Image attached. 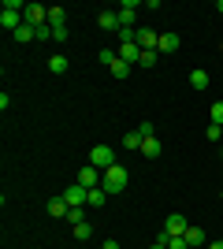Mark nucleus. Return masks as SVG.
I'll list each match as a JSON object with an SVG mask.
<instances>
[{
    "label": "nucleus",
    "mask_w": 223,
    "mask_h": 249,
    "mask_svg": "<svg viewBox=\"0 0 223 249\" xmlns=\"http://www.w3.org/2000/svg\"><path fill=\"white\" fill-rule=\"evenodd\" d=\"M52 41H67V26H52Z\"/></svg>",
    "instance_id": "32"
},
{
    "label": "nucleus",
    "mask_w": 223,
    "mask_h": 249,
    "mask_svg": "<svg viewBox=\"0 0 223 249\" xmlns=\"http://www.w3.org/2000/svg\"><path fill=\"white\" fill-rule=\"evenodd\" d=\"M212 123H216V126H223V101H216V104H212Z\"/></svg>",
    "instance_id": "26"
},
{
    "label": "nucleus",
    "mask_w": 223,
    "mask_h": 249,
    "mask_svg": "<svg viewBox=\"0 0 223 249\" xmlns=\"http://www.w3.org/2000/svg\"><path fill=\"white\" fill-rule=\"evenodd\" d=\"M86 197H89V190H86V186H78V182L64 190V201H67L71 208H82V205H86Z\"/></svg>",
    "instance_id": "7"
},
{
    "label": "nucleus",
    "mask_w": 223,
    "mask_h": 249,
    "mask_svg": "<svg viewBox=\"0 0 223 249\" xmlns=\"http://www.w3.org/2000/svg\"><path fill=\"white\" fill-rule=\"evenodd\" d=\"M149 249H168V246H160V242H153V246H149Z\"/></svg>",
    "instance_id": "36"
},
{
    "label": "nucleus",
    "mask_w": 223,
    "mask_h": 249,
    "mask_svg": "<svg viewBox=\"0 0 223 249\" xmlns=\"http://www.w3.org/2000/svg\"><path fill=\"white\" fill-rule=\"evenodd\" d=\"M104 201H108V190H104V186H97V190H89L86 205H89V208H104Z\"/></svg>",
    "instance_id": "14"
},
{
    "label": "nucleus",
    "mask_w": 223,
    "mask_h": 249,
    "mask_svg": "<svg viewBox=\"0 0 223 249\" xmlns=\"http://www.w3.org/2000/svg\"><path fill=\"white\" fill-rule=\"evenodd\" d=\"M67 212H71V205H67L64 197H49V216H56V219H67Z\"/></svg>",
    "instance_id": "13"
},
{
    "label": "nucleus",
    "mask_w": 223,
    "mask_h": 249,
    "mask_svg": "<svg viewBox=\"0 0 223 249\" xmlns=\"http://www.w3.org/2000/svg\"><path fill=\"white\" fill-rule=\"evenodd\" d=\"M97 22H101V30H108V34H119V30H123L116 11H101V15H97Z\"/></svg>",
    "instance_id": "10"
},
{
    "label": "nucleus",
    "mask_w": 223,
    "mask_h": 249,
    "mask_svg": "<svg viewBox=\"0 0 223 249\" xmlns=\"http://www.w3.org/2000/svg\"><path fill=\"white\" fill-rule=\"evenodd\" d=\"M190 86L193 89H208V71H190Z\"/></svg>",
    "instance_id": "19"
},
{
    "label": "nucleus",
    "mask_w": 223,
    "mask_h": 249,
    "mask_svg": "<svg viewBox=\"0 0 223 249\" xmlns=\"http://www.w3.org/2000/svg\"><path fill=\"white\" fill-rule=\"evenodd\" d=\"M0 26L15 34V30L22 26V11H0Z\"/></svg>",
    "instance_id": "11"
},
{
    "label": "nucleus",
    "mask_w": 223,
    "mask_h": 249,
    "mask_svg": "<svg viewBox=\"0 0 223 249\" xmlns=\"http://www.w3.org/2000/svg\"><path fill=\"white\" fill-rule=\"evenodd\" d=\"M220 52H223V45H220Z\"/></svg>",
    "instance_id": "38"
},
{
    "label": "nucleus",
    "mask_w": 223,
    "mask_h": 249,
    "mask_svg": "<svg viewBox=\"0 0 223 249\" xmlns=\"http://www.w3.org/2000/svg\"><path fill=\"white\" fill-rule=\"evenodd\" d=\"M138 134H141V138H156V126H153V123H149V119H145V123L138 126Z\"/></svg>",
    "instance_id": "28"
},
{
    "label": "nucleus",
    "mask_w": 223,
    "mask_h": 249,
    "mask_svg": "<svg viewBox=\"0 0 223 249\" xmlns=\"http://www.w3.org/2000/svg\"><path fill=\"white\" fill-rule=\"evenodd\" d=\"M138 49H141V52H156V49H160L156 30H138Z\"/></svg>",
    "instance_id": "8"
},
{
    "label": "nucleus",
    "mask_w": 223,
    "mask_h": 249,
    "mask_svg": "<svg viewBox=\"0 0 223 249\" xmlns=\"http://www.w3.org/2000/svg\"><path fill=\"white\" fill-rule=\"evenodd\" d=\"M182 238H186V246H190V249H197V246H205V231L201 227H190Z\"/></svg>",
    "instance_id": "15"
},
{
    "label": "nucleus",
    "mask_w": 223,
    "mask_h": 249,
    "mask_svg": "<svg viewBox=\"0 0 223 249\" xmlns=\"http://www.w3.org/2000/svg\"><path fill=\"white\" fill-rule=\"evenodd\" d=\"M179 45H182V37H179V34H160V49L156 52H179Z\"/></svg>",
    "instance_id": "12"
},
{
    "label": "nucleus",
    "mask_w": 223,
    "mask_h": 249,
    "mask_svg": "<svg viewBox=\"0 0 223 249\" xmlns=\"http://www.w3.org/2000/svg\"><path fill=\"white\" fill-rule=\"evenodd\" d=\"M119 60H123V63H130V67H134V63H138L141 60V49H138V41H130V45H119Z\"/></svg>",
    "instance_id": "9"
},
{
    "label": "nucleus",
    "mask_w": 223,
    "mask_h": 249,
    "mask_svg": "<svg viewBox=\"0 0 223 249\" xmlns=\"http://www.w3.org/2000/svg\"><path fill=\"white\" fill-rule=\"evenodd\" d=\"M205 138H208V142H212V145H216V142H223V126H208V130H205Z\"/></svg>",
    "instance_id": "24"
},
{
    "label": "nucleus",
    "mask_w": 223,
    "mask_h": 249,
    "mask_svg": "<svg viewBox=\"0 0 223 249\" xmlns=\"http://www.w3.org/2000/svg\"><path fill=\"white\" fill-rule=\"evenodd\" d=\"M11 37H15V41H19V45H26V41H34V37H37V30L22 22V26H19V30H15V34H11Z\"/></svg>",
    "instance_id": "16"
},
{
    "label": "nucleus",
    "mask_w": 223,
    "mask_h": 249,
    "mask_svg": "<svg viewBox=\"0 0 223 249\" xmlns=\"http://www.w3.org/2000/svg\"><path fill=\"white\" fill-rule=\"evenodd\" d=\"M67 223H86V212L82 208H71V212H67Z\"/></svg>",
    "instance_id": "27"
},
{
    "label": "nucleus",
    "mask_w": 223,
    "mask_h": 249,
    "mask_svg": "<svg viewBox=\"0 0 223 249\" xmlns=\"http://www.w3.org/2000/svg\"><path fill=\"white\" fill-rule=\"evenodd\" d=\"M108 71H112V78H127V74H130V63L116 60V63H112V67H108Z\"/></svg>",
    "instance_id": "22"
},
{
    "label": "nucleus",
    "mask_w": 223,
    "mask_h": 249,
    "mask_svg": "<svg viewBox=\"0 0 223 249\" xmlns=\"http://www.w3.org/2000/svg\"><path fill=\"white\" fill-rule=\"evenodd\" d=\"M89 164H93L97 171L116 167V164H119V160H116V149H112V145H93V149H89Z\"/></svg>",
    "instance_id": "1"
},
{
    "label": "nucleus",
    "mask_w": 223,
    "mask_h": 249,
    "mask_svg": "<svg viewBox=\"0 0 223 249\" xmlns=\"http://www.w3.org/2000/svg\"><path fill=\"white\" fill-rule=\"evenodd\" d=\"M74 238H78V242L93 238V227H89V219H86V223H74Z\"/></svg>",
    "instance_id": "21"
},
{
    "label": "nucleus",
    "mask_w": 223,
    "mask_h": 249,
    "mask_svg": "<svg viewBox=\"0 0 223 249\" xmlns=\"http://www.w3.org/2000/svg\"><path fill=\"white\" fill-rule=\"evenodd\" d=\"M216 11H220V15H223V0H220V4H216Z\"/></svg>",
    "instance_id": "37"
},
{
    "label": "nucleus",
    "mask_w": 223,
    "mask_h": 249,
    "mask_svg": "<svg viewBox=\"0 0 223 249\" xmlns=\"http://www.w3.org/2000/svg\"><path fill=\"white\" fill-rule=\"evenodd\" d=\"M141 153L145 156H160V142L156 138H141Z\"/></svg>",
    "instance_id": "20"
},
{
    "label": "nucleus",
    "mask_w": 223,
    "mask_h": 249,
    "mask_svg": "<svg viewBox=\"0 0 223 249\" xmlns=\"http://www.w3.org/2000/svg\"><path fill=\"white\" fill-rule=\"evenodd\" d=\"M22 22H26V26H34V30H37V26H45V22H49V8H41V4H26Z\"/></svg>",
    "instance_id": "3"
},
{
    "label": "nucleus",
    "mask_w": 223,
    "mask_h": 249,
    "mask_svg": "<svg viewBox=\"0 0 223 249\" xmlns=\"http://www.w3.org/2000/svg\"><path fill=\"white\" fill-rule=\"evenodd\" d=\"M164 231H168L171 238H182V234L190 231V227H186V216H182V212H171V216L164 219Z\"/></svg>",
    "instance_id": "6"
},
{
    "label": "nucleus",
    "mask_w": 223,
    "mask_h": 249,
    "mask_svg": "<svg viewBox=\"0 0 223 249\" xmlns=\"http://www.w3.org/2000/svg\"><path fill=\"white\" fill-rule=\"evenodd\" d=\"M49 37H52V26H49V22H45V26H37V41H49Z\"/></svg>",
    "instance_id": "31"
},
{
    "label": "nucleus",
    "mask_w": 223,
    "mask_h": 249,
    "mask_svg": "<svg viewBox=\"0 0 223 249\" xmlns=\"http://www.w3.org/2000/svg\"><path fill=\"white\" fill-rule=\"evenodd\" d=\"M4 11H26V4L22 0H4Z\"/></svg>",
    "instance_id": "30"
},
{
    "label": "nucleus",
    "mask_w": 223,
    "mask_h": 249,
    "mask_svg": "<svg viewBox=\"0 0 223 249\" xmlns=\"http://www.w3.org/2000/svg\"><path fill=\"white\" fill-rule=\"evenodd\" d=\"M156 63V52H141V60H138V67H153Z\"/></svg>",
    "instance_id": "29"
},
{
    "label": "nucleus",
    "mask_w": 223,
    "mask_h": 249,
    "mask_svg": "<svg viewBox=\"0 0 223 249\" xmlns=\"http://www.w3.org/2000/svg\"><path fill=\"white\" fill-rule=\"evenodd\" d=\"M168 249H190V246H186V238H171Z\"/></svg>",
    "instance_id": "33"
},
{
    "label": "nucleus",
    "mask_w": 223,
    "mask_h": 249,
    "mask_svg": "<svg viewBox=\"0 0 223 249\" xmlns=\"http://www.w3.org/2000/svg\"><path fill=\"white\" fill-rule=\"evenodd\" d=\"M49 26H67V11L64 8H49Z\"/></svg>",
    "instance_id": "18"
},
{
    "label": "nucleus",
    "mask_w": 223,
    "mask_h": 249,
    "mask_svg": "<svg viewBox=\"0 0 223 249\" xmlns=\"http://www.w3.org/2000/svg\"><path fill=\"white\" fill-rule=\"evenodd\" d=\"M116 60H119V52H116V49H101V63H108V67H112Z\"/></svg>",
    "instance_id": "25"
},
{
    "label": "nucleus",
    "mask_w": 223,
    "mask_h": 249,
    "mask_svg": "<svg viewBox=\"0 0 223 249\" xmlns=\"http://www.w3.org/2000/svg\"><path fill=\"white\" fill-rule=\"evenodd\" d=\"M49 71H52V74H64V71H67V56H64V52L49 56Z\"/></svg>",
    "instance_id": "17"
},
{
    "label": "nucleus",
    "mask_w": 223,
    "mask_h": 249,
    "mask_svg": "<svg viewBox=\"0 0 223 249\" xmlns=\"http://www.w3.org/2000/svg\"><path fill=\"white\" fill-rule=\"evenodd\" d=\"M138 8H141L138 0H123V4H119V11H116V15H119V26H130V30H134V19H138Z\"/></svg>",
    "instance_id": "4"
},
{
    "label": "nucleus",
    "mask_w": 223,
    "mask_h": 249,
    "mask_svg": "<svg viewBox=\"0 0 223 249\" xmlns=\"http://www.w3.org/2000/svg\"><path fill=\"white\" fill-rule=\"evenodd\" d=\"M123 145H127V149H141V134H138V130L123 134Z\"/></svg>",
    "instance_id": "23"
},
{
    "label": "nucleus",
    "mask_w": 223,
    "mask_h": 249,
    "mask_svg": "<svg viewBox=\"0 0 223 249\" xmlns=\"http://www.w3.org/2000/svg\"><path fill=\"white\" fill-rule=\"evenodd\" d=\"M208 249H223V238H220V242H212V246H208Z\"/></svg>",
    "instance_id": "35"
},
{
    "label": "nucleus",
    "mask_w": 223,
    "mask_h": 249,
    "mask_svg": "<svg viewBox=\"0 0 223 249\" xmlns=\"http://www.w3.org/2000/svg\"><path fill=\"white\" fill-rule=\"evenodd\" d=\"M101 178H104V171H97L93 164H86L82 171H78V186H86V190H97V186H101Z\"/></svg>",
    "instance_id": "5"
},
{
    "label": "nucleus",
    "mask_w": 223,
    "mask_h": 249,
    "mask_svg": "<svg viewBox=\"0 0 223 249\" xmlns=\"http://www.w3.org/2000/svg\"><path fill=\"white\" fill-rule=\"evenodd\" d=\"M101 186H104L108 194H119V190H127V167H123V164L108 167L104 178H101Z\"/></svg>",
    "instance_id": "2"
},
{
    "label": "nucleus",
    "mask_w": 223,
    "mask_h": 249,
    "mask_svg": "<svg viewBox=\"0 0 223 249\" xmlns=\"http://www.w3.org/2000/svg\"><path fill=\"white\" fill-rule=\"evenodd\" d=\"M101 249H123V246H119L116 238H108V242H104V246H101Z\"/></svg>",
    "instance_id": "34"
}]
</instances>
